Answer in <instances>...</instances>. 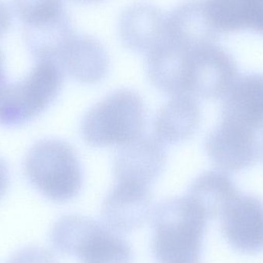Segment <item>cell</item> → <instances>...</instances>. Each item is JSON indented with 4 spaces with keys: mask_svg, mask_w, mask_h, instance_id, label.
<instances>
[{
    "mask_svg": "<svg viewBox=\"0 0 263 263\" xmlns=\"http://www.w3.org/2000/svg\"><path fill=\"white\" fill-rule=\"evenodd\" d=\"M219 32L212 25L202 0H190L167 16L166 39L190 48L215 44Z\"/></svg>",
    "mask_w": 263,
    "mask_h": 263,
    "instance_id": "9a60e30c",
    "label": "cell"
},
{
    "mask_svg": "<svg viewBox=\"0 0 263 263\" xmlns=\"http://www.w3.org/2000/svg\"><path fill=\"white\" fill-rule=\"evenodd\" d=\"M120 147L114 159L117 182L150 187L166 163L162 142L156 137L142 136Z\"/></svg>",
    "mask_w": 263,
    "mask_h": 263,
    "instance_id": "9c48e42d",
    "label": "cell"
},
{
    "mask_svg": "<svg viewBox=\"0 0 263 263\" xmlns=\"http://www.w3.org/2000/svg\"><path fill=\"white\" fill-rule=\"evenodd\" d=\"M191 49L165 39L148 52L147 74L155 87L173 96L188 93L186 69Z\"/></svg>",
    "mask_w": 263,
    "mask_h": 263,
    "instance_id": "7c38bea8",
    "label": "cell"
},
{
    "mask_svg": "<svg viewBox=\"0 0 263 263\" xmlns=\"http://www.w3.org/2000/svg\"><path fill=\"white\" fill-rule=\"evenodd\" d=\"M6 71L4 68V60H3V53L0 50V91L6 86Z\"/></svg>",
    "mask_w": 263,
    "mask_h": 263,
    "instance_id": "cb8c5ba5",
    "label": "cell"
},
{
    "mask_svg": "<svg viewBox=\"0 0 263 263\" xmlns=\"http://www.w3.org/2000/svg\"><path fill=\"white\" fill-rule=\"evenodd\" d=\"M24 35L26 45L37 61L50 60L60 66L63 52L75 34L69 16L63 12L46 23L26 26Z\"/></svg>",
    "mask_w": 263,
    "mask_h": 263,
    "instance_id": "ac0fdd59",
    "label": "cell"
},
{
    "mask_svg": "<svg viewBox=\"0 0 263 263\" xmlns=\"http://www.w3.org/2000/svg\"><path fill=\"white\" fill-rule=\"evenodd\" d=\"M222 99L221 120L255 133L263 129V73L238 76Z\"/></svg>",
    "mask_w": 263,
    "mask_h": 263,
    "instance_id": "8fae6325",
    "label": "cell"
},
{
    "mask_svg": "<svg viewBox=\"0 0 263 263\" xmlns=\"http://www.w3.org/2000/svg\"><path fill=\"white\" fill-rule=\"evenodd\" d=\"M77 2H81V3H94V2H99L100 0H75Z\"/></svg>",
    "mask_w": 263,
    "mask_h": 263,
    "instance_id": "484cf974",
    "label": "cell"
},
{
    "mask_svg": "<svg viewBox=\"0 0 263 263\" xmlns=\"http://www.w3.org/2000/svg\"><path fill=\"white\" fill-rule=\"evenodd\" d=\"M51 241L62 254L80 263H132L130 246L117 232L90 218L69 215L60 218Z\"/></svg>",
    "mask_w": 263,
    "mask_h": 263,
    "instance_id": "7a4b0ae2",
    "label": "cell"
},
{
    "mask_svg": "<svg viewBox=\"0 0 263 263\" xmlns=\"http://www.w3.org/2000/svg\"><path fill=\"white\" fill-rule=\"evenodd\" d=\"M64 72L55 62L39 60L21 81L0 91V125L21 126L42 114L61 90Z\"/></svg>",
    "mask_w": 263,
    "mask_h": 263,
    "instance_id": "5b68a950",
    "label": "cell"
},
{
    "mask_svg": "<svg viewBox=\"0 0 263 263\" xmlns=\"http://www.w3.org/2000/svg\"><path fill=\"white\" fill-rule=\"evenodd\" d=\"M145 108L142 98L129 89H120L96 104L83 118L81 131L92 146H123L142 136Z\"/></svg>",
    "mask_w": 263,
    "mask_h": 263,
    "instance_id": "3957f363",
    "label": "cell"
},
{
    "mask_svg": "<svg viewBox=\"0 0 263 263\" xmlns=\"http://www.w3.org/2000/svg\"><path fill=\"white\" fill-rule=\"evenodd\" d=\"M222 230L236 251L253 254L263 251V201L239 193L222 213Z\"/></svg>",
    "mask_w": 263,
    "mask_h": 263,
    "instance_id": "ba28073f",
    "label": "cell"
},
{
    "mask_svg": "<svg viewBox=\"0 0 263 263\" xmlns=\"http://www.w3.org/2000/svg\"><path fill=\"white\" fill-rule=\"evenodd\" d=\"M60 64L64 73L77 81L95 83L106 77L109 59L100 42L92 37L75 35L63 52Z\"/></svg>",
    "mask_w": 263,
    "mask_h": 263,
    "instance_id": "2e32d148",
    "label": "cell"
},
{
    "mask_svg": "<svg viewBox=\"0 0 263 263\" xmlns=\"http://www.w3.org/2000/svg\"><path fill=\"white\" fill-rule=\"evenodd\" d=\"M9 182V170L5 161L0 158V199L6 193Z\"/></svg>",
    "mask_w": 263,
    "mask_h": 263,
    "instance_id": "603a6c76",
    "label": "cell"
},
{
    "mask_svg": "<svg viewBox=\"0 0 263 263\" xmlns=\"http://www.w3.org/2000/svg\"><path fill=\"white\" fill-rule=\"evenodd\" d=\"M238 76L234 59L216 44L190 50L186 69L188 93L207 100L223 98Z\"/></svg>",
    "mask_w": 263,
    "mask_h": 263,
    "instance_id": "8992f818",
    "label": "cell"
},
{
    "mask_svg": "<svg viewBox=\"0 0 263 263\" xmlns=\"http://www.w3.org/2000/svg\"><path fill=\"white\" fill-rule=\"evenodd\" d=\"M210 160L224 173H236L250 168L258 158L256 133L221 120L205 140Z\"/></svg>",
    "mask_w": 263,
    "mask_h": 263,
    "instance_id": "52a82bcc",
    "label": "cell"
},
{
    "mask_svg": "<svg viewBox=\"0 0 263 263\" xmlns=\"http://www.w3.org/2000/svg\"><path fill=\"white\" fill-rule=\"evenodd\" d=\"M153 199L149 187L117 182L102 206L105 224L117 233H129L150 217Z\"/></svg>",
    "mask_w": 263,
    "mask_h": 263,
    "instance_id": "30bf717a",
    "label": "cell"
},
{
    "mask_svg": "<svg viewBox=\"0 0 263 263\" xmlns=\"http://www.w3.org/2000/svg\"><path fill=\"white\" fill-rule=\"evenodd\" d=\"M10 12L6 5L0 0V37L4 35L10 25Z\"/></svg>",
    "mask_w": 263,
    "mask_h": 263,
    "instance_id": "7402d4cb",
    "label": "cell"
},
{
    "mask_svg": "<svg viewBox=\"0 0 263 263\" xmlns=\"http://www.w3.org/2000/svg\"><path fill=\"white\" fill-rule=\"evenodd\" d=\"M25 171L31 183L49 200L65 202L81 190L83 173L73 148L63 141L45 139L26 155Z\"/></svg>",
    "mask_w": 263,
    "mask_h": 263,
    "instance_id": "277c9868",
    "label": "cell"
},
{
    "mask_svg": "<svg viewBox=\"0 0 263 263\" xmlns=\"http://www.w3.org/2000/svg\"><path fill=\"white\" fill-rule=\"evenodd\" d=\"M239 194L233 179L219 170L205 172L198 176L192 183L187 196L195 201L210 219L220 217Z\"/></svg>",
    "mask_w": 263,
    "mask_h": 263,
    "instance_id": "d6986e66",
    "label": "cell"
},
{
    "mask_svg": "<svg viewBox=\"0 0 263 263\" xmlns=\"http://www.w3.org/2000/svg\"><path fill=\"white\" fill-rule=\"evenodd\" d=\"M15 7L26 26L46 23L65 12L62 0H15Z\"/></svg>",
    "mask_w": 263,
    "mask_h": 263,
    "instance_id": "ffe728a7",
    "label": "cell"
},
{
    "mask_svg": "<svg viewBox=\"0 0 263 263\" xmlns=\"http://www.w3.org/2000/svg\"><path fill=\"white\" fill-rule=\"evenodd\" d=\"M260 131V136L259 139L257 138L258 157L260 158V160L263 162V129Z\"/></svg>",
    "mask_w": 263,
    "mask_h": 263,
    "instance_id": "d4e9b609",
    "label": "cell"
},
{
    "mask_svg": "<svg viewBox=\"0 0 263 263\" xmlns=\"http://www.w3.org/2000/svg\"><path fill=\"white\" fill-rule=\"evenodd\" d=\"M8 263H57V261L46 249L28 247L17 252Z\"/></svg>",
    "mask_w": 263,
    "mask_h": 263,
    "instance_id": "44dd1931",
    "label": "cell"
},
{
    "mask_svg": "<svg viewBox=\"0 0 263 263\" xmlns=\"http://www.w3.org/2000/svg\"><path fill=\"white\" fill-rule=\"evenodd\" d=\"M201 120L202 111L196 97L190 93L173 96L156 116L155 137L162 143H179L196 133Z\"/></svg>",
    "mask_w": 263,
    "mask_h": 263,
    "instance_id": "4fadbf2b",
    "label": "cell"
},
{
    "mask_svg": "<svg viewBox=\"0 0 263 263\" xmlns=\"http://www.w3.org/2000/svg\"><path fill=\"white\" fill-rule=\"evenodd\" d=\"M167 16L148 3L133 5L122 15L120 35L124 44L136 52L148 53L166 39Z\"/></svg>",
    "mask_w": 263,
    "mask_h": 263,
    "instance_id": "5bb4252c",
    "label": "cell"
},
{
    "mask_svg": "<svg viewBox=\"0 0 263 263\" xmlns=\"http://www.w3.org/2000/svg\"><path fill=\"white\" fill-rule=\"evenodd\" d=\"M204 10L220 32L250 29L263 34V0H202Z\"/></svg>",
    "mask_w": 263,
    "mask_h": 263,
    "instance_id": "e0dca14e",
    "label": "cell"
},
{
    "mask_svg": "<svg viewBox=\"0 0 263 263\" xmlns=\"http://www.w3.org/2000/svg\"><path fill=\"white\" fill-rule=\"evenodd\" d=\"M153 251L157 263H199L209 218L190 196L161 202L153 210Z\"/></svg>",
    "mask_w": 263,
    "mask_h": 263,
    "instance_id": "6da1fadb",
    "label": "cell"
}]
</instances>
